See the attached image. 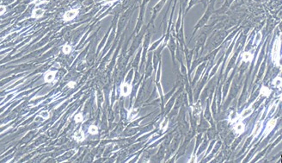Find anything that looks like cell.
Listing matches in <instances>:
<instances>
[{
	"instance_id": "obj_1",
	"label": "cell",
	"mask_w": 282,
	"mask_h": 163,
	"mask_svg": "<svg viewBox=\"0 0 282 163\" xmlns=\"http://www.w3.org/2000/svg\"><path fill=\"white\" fill-rule=\"evenodd\" d=\"M272 59L273 61L276 66H280L281 61V38L278 37L273 44V48L272 50Z\"/></svg>"
},
{
	"instance_id": "obj_2",
	"label": "cell",
	"mask_w": 282,
	"mask_h": 163,
	"mask_svg": "<svg viewBox=\"0 0 282 163\" xmlns=\"http://www.w3.org/2000/svg\"><path fill=\"white\" fill-rule=\"evenodd\" d=\"M78 13H79V9H70L63 15V20L64 22L73 20L78 15Z\"/></svg>"
},
{
	"instance_id": "obj_3",
	"label": "cell",
	"mask_w": 282,
	"mask_h": 163,
	"mask_svg": "<svg viewBox=\"0 0 282 163\" xmlns=\"http://www.w3.org/2000/svg\"><path fill=\"white\" fill-rule=\"evenodd\" d=\"M132 92V85L123 82L121 85V95L123 97H127L131 94Z\"/></svg>"
},
{
	"instance_id": "obj_4",
	"label": "cell",
	"mask_w": 282,
	"mask_h": 163,
	"mask_svg": "<svg viewBox=\"0 0 282 163\" xmlns=\"http://www.w3.org/2000/svg\"><path fill=\"white\" fill-rule=\"evenodd\" d=\"M57 72H58L57 70H48L47 72H46L44 74V81L47 83H52L54 81Z\"/></svg>"
},
{
	"instance_id": "obj_5",
	"label": "cell",
	"mask_w": 282,
	"mask_h": 163,
	"mask_svg": "<svg viewBox=\"0 0 282 163\" xmlns=\"http://www.w3.org/2000/svg\"><path fill=\"white\" fill-rule=\"evenodd\" d=\"M44 14H45V10H44V9H42V8H35V9L33 10V11H32L31 17H32L33 18L38 19V18L42 17L44 16Z\"/></svg>"
},
{
	"instance_id": "obj_6",
	"label": "cell",
	"mask_w": 282,
	"mask_h": 163,
	"mask_svg": "<svg viewBox=\"0 0 282 163\" xmlns=\"http://www.w3.org/2000/svg\"><path fill=\"white\" fill-rule=\"evenodd\" d=\"M73 138H74V140H75L76 142L82 143V142L84 141V139H85L84 132H83L81 129L80 130H77L76 132L74 133V135H73Z\"/></svg>"
},
{
	"instance_id": "obj_7",
	"label": "cell",
	"mask_w": 282,
	"mask_h": 163,
	"mask_svg": "<svg viewBox=\"0 0 282 163\" xmlns=\"http://www.w3.org/2000/svg\"><path fill=\"white\" fill-rule=\"evenodd\" d=\"M276 122H277V120H276L275 118H273V119H271L269 122H268V125H267L266 130H265V135H268V133L271 132L273 130V128H274L275 125H276Z\"/></svg>"
},
{
	"instance_id": "obj_8",
	"label": "cell",
	"mask_w": 282,
	"mask_h": 163,
	"mask_svg": "<svg viewBox=\"0 0 282 163\" xmlns=\"http://www.w3.org/2000/svg\"><path fill=\"white\" fill-rule=\"evenodd\" d=\"M262 121H258V122L255 123V128H254V131L252 133V135L253 136H255V137H256L261 131H262Z\"/></svg>"
},
{
	"instance_id": "obj_9",
	"label": "cell",
	"mask_w": 282,
	"mask_h": 163,
	"mask_svg": "<svg viewBox=\"0 0 282 163\" xmlns=\"http://www.w3.org/2000/svg\"><path fill=\"white\" fill-rule=\"evenodd\" d=\"M234 130L237 134H242L245 130V125L243 124L242 122H237L235 126H234Z\"/></svg>"
},
{
	"instance_id": "obj_10",
	"label": "cell",
	"mask_w": 282,
	"mask_h": 163,
	"mask_svg": "<svg viewBox=\"0 0 282 163\" xmlns=\"http://www.w3.org/2000/svg\"><path fill=\"white\" fill-rule=\"evenodd\" d=\"M252 113H253V108H252V107H249V108L245 109V110L242 112V114L240 115L239 119H244V118L250 117Z\"/></svg>"
},
{
	"instance_id": "obj_11",
	"label": "cell",
	"mask_w": 282,
	"mask_h": 163,
	"mask_svg": "<svg viewBox=\"0 0 282 163\" xmlns=\"http://www.w3.org/2000/svg\"><path fill=\"white\" fill-rule=\"evenodd\" d=\"M138 113H139L138 109H135V108L131 109V110L128 112V114H127V118H128V120H133V119L138 116Z\"/></svg>"
},
{
	"instance_id": "obj_12",
	"label": "cell",
	"mask_w": 282,
	"mask_h": 163,
	"mask_svg": "<svg viewBox=\"0 0 282 163\" xmlns=\"http://www.w3.org/2000/svg\"><path fill=\"white\" fill-rule=\"evenodd\" d=\"M242 59L243 61L249 62L253 60V54L250 52H243L242 54Z\"/></svg>"
},
{
	"instance_id": "obj_13",
	"label": "cell",
	"mask_w": 282,
	"mask_h": 163,
	"mask_svg": "<svg viewBox=\"0 0 282 163\" xmlns=\"http://www.w3.org/2000/svg\"><path fill=\"white\" fill-rule=\"evenodd\" d=\"M192 113L193 115L194 116H200L201 115V104H197L195 105H194L192 107Z\"/></svg>"
},
{
	"instance_id": "obj_14",
	"label": "cell",
	"mask_w": 282,
	"mask_h": 163,
	"mask_svg": "<svg viewBox=\"0 0 282 163\" xmlns=\"http://www.w3.org/2000/svg\"><path fill=\"white\" fill-rule=\"evenodd\" d=\"M88 132L90 133L91 135H97L98 134V128H97V126H96V125H94V124H92L91 125L90 127H89V129H88Z\"/></svg>"
},
{
	"instance_id": "obj_15",
	"label": "cell",
	"mask_w": 282,
	"mask_h": 163,
	"mask_svg": "<svg viewBox=\"0 0 282 163\" xmlns=\"http://www.w3.org/2000/svg\"><path fill=\"white\" fill-rule=\"evenodd\" d=\"M72 50V48L71 46L69 44H65L63 47H62V52L65 54H69L70 52Z\"/></svg>"
},
{
	"instance_id": "obj_16",
	"label": "cell",
	"mask_w": 282,
	"mask_h": 163,
	"mask_svg": "<svg viewBox=\"0 0 282 163\" xmlns=\"http://www.w3.org/2000/svg\"><path fill=\"white\" fill-rule=\"evenodd\" d=\"M271 90L268 88V87H267V86H262V89H261V94H262V96H268V95H270V93H271Z\"/></svg>"
},
{
	"instance_id": "obj_17",
	"label": "cell",
	"mask_w": 282,
	"mask_h": 163,
	"mask_svg": "<svg viewBox=\"0 0 282 163\" xmlns=\"http://www.w3.org/2000/svg\"><path fill=\"white\" fill-rule=\"evenodd\" d=\"M273 85L275 87L281 88L282 85L281 78V77H277V78H275V79L273 80Z\"/></svg>"
},
{
	"instance_id": "obj_18",
	"label": "cell",
	"mask_w": 282,
	"mask_h": 163,
	"mask_svg": "<svg viewBox=\"0 0 282 163\" xmlns=\"http://www.w3.org/2000/svg\"><path fill=\"white\" fill-rule=\"evenodd\" d=\"M40 117H41L42 119H44V120H46V119H48L49 117H50V113L49 112H47V111H42V112L40 113Z\"/></svg>"
},
{
	"instance_id": "obj_19",
	"label": "cell",
	"mask_w": 282,
	"mask_h": 163,
	"mask_svg": "<svg viewBox=\"0 0 282 163\" xmlns=\"http://www.w3.org/2000/svg\"><path fill=\"white\" fill-rule=\"evenodd\" d=\"M74 120H75V122H81L83 121V113H78V114H76L75 115V117H74Z\"/></svg>"
},
{
	"instance_id": "obj_20",
	"label": "cell",
	"mask_w": 282,
	"mask_h": 163,
	"mask_svg": "<svg viewBox=\"0 0 282 163\" xmlns=\"http://www.w3.org/2000/svg\"><path fill=\"white\" fill-rule=\"evenodd\" d=\"M168 122H169V120H168L167 118L164 119V120L161 122V124H160V129H161L163 131H165V130H167V128H168Z\"/></svg>"
},
{
	"instance_id": "obj_21",
	"label": "cell",
	"mask_w": 282,
	"mask_h": 163,
	"mask_svg": "<svg viewBox=\"0 0 282 163\" xmlns=\"http://www.w3.org/2000/svg\"><path fill=\"white\" fill-rule=\"evenodd\" d=\"M262 34H261V32L257 33V34L255 35V43H256V44H259L260 41H262Z\"/></svg>"
},
{
	"instance_id": "obj_22",
	"label": "cell",
	"mask_w": 282,
	"mask_h": 163,
	"mask_svg": "<svg viewBox=\"0 0 282 163\" xmlns=\"http://www.w3.org/2000/svg\"><path fill=\"white\" fill-rule=\"evenodd\" d=\"M5 11H6V7L4 6V5H0V15L4 14Z\"/></svg>"
},
{
	"instance_id": "obj_23",
	"label": "cell",
	"mask_w": 282,
	"mask_h": 163,
	"mask_svg": "<svg viewBox=\"0 0 282 163\" xmlns=\"http://www.w3.org/2000/svg\"><path fill=\"white\" fill-rule=\"evenodd\" d=\"M277 106H278V104H273L272 106V108L270 109V112H269V114H273V113H274V112L276 111V108H277Z\"/></svg>"
},
{
	"instance_id": "obj_24",
	"label": "cell",
	"mask_w": 282,
	"mask_h": 163,
	"mask_svg": "<svg viewBox=\"0 0 282 163\" xmlns=\"http://www.w3.org/2000/svg\"><path fill=\"white\" fill-rule=\"evenodd\" d=\"M75 85H76V82L70 81L67 83V86H68L69 88H73V87H75Z\"/></svg>"
},
{
	"instance_id": "obj_25",
	"label": "cell",
	"mask_w": 282,
	"mask_h": 163,
	"mask_svg": "<svg viewBox=\"0 0 282 163\" xmlns=\"http://www.w3.org/2000/svg\"><path fill=\"white\" fill-rule=\"evenodd\" d=\"M116 1H118V0H104L103 1V4H113V3H114V2H116Z\"/></svg>"
},
{
	"instance_id": "obj_26",
	"label": "cell",
	"mask_w": 282,
	"mask_h": 163,
	"mask_svg": "<svg viewBox=\"0 0 282 163\" xmlns=\"http://www.w3.org/2000/svg\"><path fill=\"white\" fill-rule=\"evenodd\" d=\"M35 1H37V0H34V2H35Z\"/></svg>"
}]
</instances>
